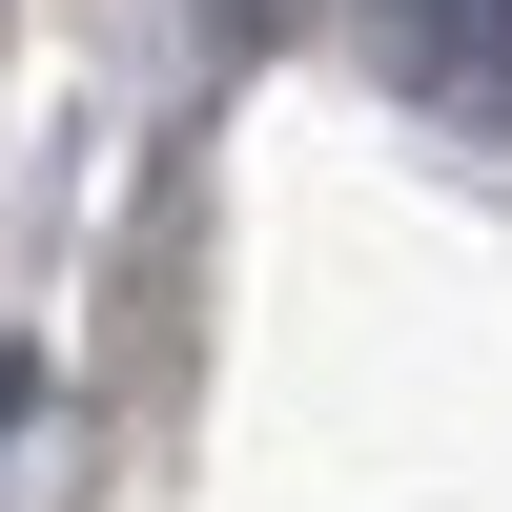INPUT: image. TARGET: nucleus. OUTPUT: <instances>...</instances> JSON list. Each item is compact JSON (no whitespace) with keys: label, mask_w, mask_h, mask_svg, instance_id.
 Instances as JSON below:
<instances>
[{"label":"nucleus","mask_w":512,"mask_h":512,"mask_svg":"<svg viewBox=\"0 0 512 512\" xmlns=\"http://www.w3.org/2000/svg\"><path fill=\"white\" fill-rule=\"evenodd\" d=\"M21 410H41V369H0V431H21Z\"/></svg>","instance_id":"1"},{"label":"nucleus","mask_w":512,"mask_h":512,"mask_svg":"<svg viewBox=\"0 0 512 512\" xmlns=\"http://www.w3.org/2000/svg\"><path fill=\"white\" fill-rule=\"evenodd\" d=\"M451 21H512V0H451Z\"/></svg>","instance_id":"2"}]
</instances>
